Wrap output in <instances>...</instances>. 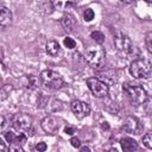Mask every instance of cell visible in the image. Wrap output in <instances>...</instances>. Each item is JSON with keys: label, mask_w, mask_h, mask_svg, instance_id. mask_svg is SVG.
I'll use <instances>...</instances> for the list:
<instances>
[{"label": "cell", "mask_w": 152, "mask_h": 152, "mask_svg": "<svg viewBox=\"0 0 152 152\" xmlns=\"http://www.w3.org/2000/svg\"><path fill=\"white\" fill-rule=\"evenodd\" d=\"M103 107H104V109H106L107 112L113 113V114H115V113L119 112V106L116 104L115 101H113V100H110V99H106Z\"/></svg>", "instance_id": "16"}, {"label": "cell", "mask_w": 152, "mask_h": 152, "mask_svg": "<svg viewBox=\"0 0 152 152\" xmlns=\"http://www.w3.org/2000/svg\"><path fill=\"white\" fill-rule=\"evenodd\" d=\"M106 57V51L102 46H89L84 52V59L91 68L100 66Z\"/></svg>", "instance_id": "3"}, {"label": "cell", "mask_w": 152, "mask_h": 152, "mask_svg": "<svg viewBox=\"0 0 152 152\" xmlns=\"http://www.w3.org/2000/svg\"><path fill=\"white\" fill-rule=\"evenodd\" d=\"M5 127H6V119H5L2 115H0V132H1Z\"/></svg>", "instance_id": "25"}, {"label": "cell", "mask_w": 152, "mask_h": 152, "mask_svg": "<svg viewBox=\"0 0 152 152\" xmlns=\"http://www.w3.org/2000/svg\"><path fill=\"white\" fill-rule=\"evenodd\" d=\"M63 44H64V46L68 48V49H74V48L76 46V42H75L72 38H70V37H65L64 40H63Z\"/></svg>", "instance_id": "20"}, {"label": "cell", "mask_w": 152, "mask_h": 152, "mask_svg": "<svg viewBox=\"0 0 152 152\" xmlns=\"http://www.w3.org/2000/svg\"><path fill=\"white\" fill-rule=\"evenodd\" d=\"M70 108H71V112L75 114V116L78 119H82L90 113V106L87 102L81 100H74L70 104Z\"/></svg>", "instance_id": "9"}, {"label": "cell", "mask_w": 152, "mask_h": 152, "mask_svg": "<svg viewBox=\"0 0 152 152\" xmlns=\"http://www.w3.org/2000/svg\"><path fill=\"white\" fill-rule=\"evenodd\" d=\"M142 144L147 147V148H152V133L147 132L144 137H142Z\"/></svg>", "instance_id": "18"}, {"label": "cell", "mask_w": 152, "mask_h": 152, "mask_svg": "<svg viewBox=\"0 0 152 152\" xmlns=\"http://www.w3.org/2000/svg\"><path fill=\"white\" fill-rule=\"evenodd\" d=\"M81 151H90V148L89 147H87V146H83V147H78Z\"/></svg>", "instance_id": "28"}, {"label": "cell", "mask_w": 152, "mask_h": 152, "mask_svg": "<svg viewBox=\"0 0 152 152\" xmlns=\"http://www.w3.org/2000/svg\"><path fill=\"white\" fill-rule=\"evenodd\" d=\"M145 1H146L147 4H150V2H151V0H145Z\"/></svg>", "instance_id": "30"}, {"label": "cell", "mask_w": 152, "mask_h": 152, "mask_svg": "<svg viewBox=\"0 0 152 152\" xmlns=\"http://www.w3.org/2000/svg\"><path fill=\"white\" fill-rule=\"evenodd\" d=\"M38 152H44V151H46V148H48V146H46V144L45 142H38L37 145H36V147H34Z\"/></svg>", "instance_id": "23"}, {"label": "cell", "mask_w": 152, "mask_h": 152, "mask_svg": "<svg viewBox=\"0 0 152 152\" xmlns=\"http://www.w3.org/2000/svg\"><path fill=\"white\" fill-rule=\"evenodd\" d=\"M75 5V0H52V6L55 10L66 11Z\"/></svg>", "instance_id": "13"}, {"label": "cell", "mask_w": 152, "mask_h": 152, "mask_svg": "<svg viewBox=\"0 0 152 152\" xmlns=\"http://www.w3.org/2000/svg\"><path fill=\"white\" fill-rule=\"evenodd\" d=\"M90 37H91L97 44H100V45L104 42V36H103V33L100 32V31H94V32H91Z\"/></svg>", "instance_id": "17"}, {"label": "cell", "mask_w": 152, "mask_h": 152, "mask_svg": "<svg viewBox=\"0 0 152 152\" xmlns=\"http://www.w3.org/2000/svg\"><path fill=\"white\" fill-rule=\"evenodd\" d=\"M6 150H7V147H6V142L4 141V139H2V138H0V152L6 151Z\"/></svg>", "instance_id": "26"}, {"label": "cell", "mask_w": 152, "mask_h": 152, "mask_svg": "<svg viewBox=\"0 0 152 152\" xmlns=\"http://www.w3.org/2000/svg\"><path fill=\"white\" fill-rule=\"evenodd\" d=\"M12 24V12L6 6H0V30L8 27Z\"/></svg>", "instance_id": "11"}, {"label": "cell", "mask_w": 152, "mask_h": 152, "mask_svg": "<svg viewBox=\"0 0 152 152\" xmlns=\"http://www.w3.org/2000/svg\"><path fill=\"white\" fill-rule=\"evenodd\" d=\"M32 116L26 113H17L12 119V125L18 132H27L32 127Z\"/></svg>", "instance_id": "6"}, {"label": "cell", "mask_w": 152, "mask_h": 152, "mask_svg": "<svg viewBox=\"0 0 152 152\" xmlns=\"http://www.w3.org/2000/svg\"><path fill=\"white\" fill-rule=\"evenodd\" d=\"M113 43L115 45V48L122 52V53H129L132 51V42L129 39L128 36H126L125 33L120 32V31H116L113 36Z\"/></svg>", "instance_id": "7"}, {"label": "cell", "mask_w": 152, "mask_h": 152, "mask_svg": "<svg viewBox=\"0 0 152 152\" xmlns=\"http://www.w3.org/2000/svg\"><path fill=\"white\" fill-rule=\"evenodd\" d=\"M124 90L128 95L129 100L135 104H144L147 100V94L146 90L140 86V84H133V83H126L124 84Z\"/></svg>", "instance_id": "2"}, {"label": "cell", "mask_w": 152, "mask_h": 152, "mask_svg": "<svg viewBox=\"0 0 152 152\" xmlns=\"http://www.w3.org/2000/svg\"><path fill=\"white\" fill-rule=\"evenodd\" d=\"M122 2H127V4H131V2H133L134 0H121Z\"/></svg>", "instance_id": "29"}, {"label": "cell", "mask_w": 152, "mask_h": 152, "mask_svg": "<svg viewBox=\"0 0 152 152\" xmlns=\"http://www.w3.org/2000/svg\"><path fill=\"white\" fill-rule=\"evenodd\" d=\"M64 132L69 135H72L74 133H76V127L75 126H71V125H66L65 128H64Z\"/></svg>", "instance_id": "22"}, {"label": "cell", "mask_w": 152, "mask_h": 152, "mask_svg": "<svg viewBox=\"0 0 152 152\" xmlns=\"http://www.w3.org/2000/svg\"><path fill=\"white\" fill-rule=\"evenodd\" d=\"M87 86L91 94L96 97H106L109 91V87L103 81L96 78V77H89L87 78Z\"/></svg>", "instance_id": "5"}, {"label": "cell", "mask_w": 152, "mask_h": 152, "mask_svg": "<svg viewBox=\"0 0 152 152\" xmlns=\"http://www.w3.org/2000/svg\"><path fill=\"white\" fill-rule=\"evenodd\" d=\"M120 145H121V148L124 151H127V152H132V151H135L138 150V142L132 139V138H122L120 140Z\"/></svg>", "instance_id": "12"}, {"label": "cell", "mask_w": 152, "mask_h": 152, "mask_svg": "<svg viewBox=\"0 0 152 152\" xmlns=\"http://www.w3.org/2000/svg\"><path fill=\"white\" fill-rule=\"evenodd\" d=\"M145 42H146V46H147L148 52H152V32H148L146 34Z\"/></svg>", "instance_id": "21"}, {"label": "cell", "mask_w": 152, "mask_h": 152, "mask_svg": "<svg viewBox=\"0 0 152 152\" xmlns=\"http://www.w3.org/2000/svg\"><path fill=\"white\" fill-rule=\"evenodd\" d=\"M94 17H95V13H94V11H93L91 8H87V10L83 12V19H84L86 21H91V20L94 19Z\"/></svg>", "instance_id": "19"}, {"label": "cell", "mask_w": 152, "mask_h": 152, "mask_svg": "<svg viewBox=\"0 0 152 152\" xmlns=\"http://www.w3.org/2000/svg\"><path fill=\"white\" fill-rule=\"evenodd\" d=\"M61 24H62V26H63L66 31H72V28H74V26H75V24H76V20H75V18H74L71 14L66 13V14L63 15V18L61 19Z\"/></svg>", "instance_id": "14"}, {"label": "cell", "mask_w": 152, "mask_h": 152, "mask_svg": "<svg viewBox=\"0 0 152 152\" xmlns=\"http://www.w3.org/2000/svg\"><path fill=\"white\" fill-rule=\"evenodd\" d=\"M101 128H102V129H108V128H109V126H108V124H107V122H102Z\"/></svg>", "instance_id": "27"}, {"label": "cell", "mask_w": 152, "mask_h": 152, "mask_svg": "<svg viewBox=\"0 0 152 152\" xmlns=\"http://www.w3.org/2000/svg\"><path fill=\"white\" fill-rule=\"evenodd\" d=\"M45 50H46V52L50 56H57L58 52H59V50H61L59 43L57 40H53V39L52 40H49L46 43V45H45Z\"/></svg>", "instance_id": "15"}, {"label": "cell", "mask_w": 152, "mask_h": 152, "mask_svg": "<svg viewBox=\"0 0 152 152\" xmlns=\"http://www.w3.org/2000/svg\"><path fill=\"white\" fill-rule=\"evenodd\" d=\"M142 128H144V127H142L140 120H139L138 118H135V116L129 115V116H127V118L125 119V121H124V129H125L127 133H129V134H135V135H138V134L141 133Z\"/></svg>", "instance_id": "8"}, {"label": "cell", "mask_w": 152, "mask_h": 152, "mask_svg": "<svg viewBox=\"0 0 152 152\" xmlns=\"http://www.w3.org/2000/svg\"><path fill=\"white\" fill-rule=\"evenodd\" d=\"M70 144H71V146H74V147H76V148H78V147L81 146L80 139H78V138H76V137H72V138L70 139Z\"/></svg>", "instance_id": "24"}, {"label": "cell", "mask_w": 152, "mask_h": 152, "mask_svg": "<svg viewBox=\"0 0 152 152\" xmlns=\"http://www.w3.org/2000/svg\"><path fill=\"white\" fill-rule=\"evenodd\" d=\"M43 131L48 134H53L57 129H58V122H57V119L53 118L52 115H48L45 116L43 120H42V124H40Z\"/></svg>", "instance_id": "10"}, {"label": "cell", "mask_w": 152, "mask_h": 152, "mask_svg": "<svg viewBox=\"0 0 152 152\" xmlns=\"http://www.w3.org/2000/svg\"><path fill=\"white\" fill-rule=\"evenodd\" d=\"M129 72L134 78H146L151 74V64L145 59H135L129 65Z\"/></svg>", "instance_id": "4"}, {"label": "cell", "mask_w": 152, "mask_h": 152, "mask_svg": "<svg viewBox=\"0 0 152 152\" xmlns=\"http://www.w3.org/2000/svg\"><path fill=\"white\" fill-rule=\"evenodd\" d=\"M40 83L49 90H57L63 86L62 76L53 70H44L39 76Z\"/></svg>", "instance_id": "1"}]
</instances>
